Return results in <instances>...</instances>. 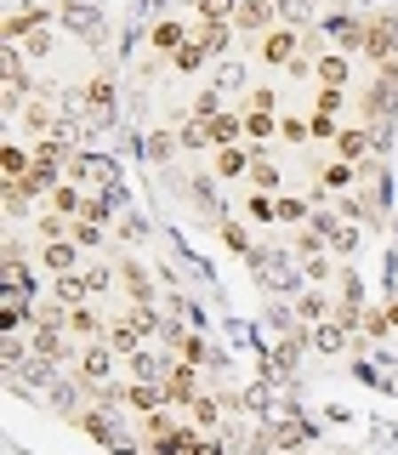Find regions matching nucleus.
Listing matches in <instances>:
<instances>
[{
	"label": "nucleus",
	"instance_id": "nucleus-8",
	"mask_svg": "<svg viewBox=\"0 0 398 455\" xmlns=\"http://www.w3.org/2000/svg\"><path fill=\"white\" fill-rule=\"evenodd\" d=\"M364 57L370 63H387V57H398V18H387V12H381V18H370L364 23Z\"/></svg>",
	"mask_w": 398,
	"mask_h": 455
},
{
	"label": "nucleus",
	"instance_id": "nucleus-14",
	"mask_svg": "<svg viewBox=\"0 0 398 455\" xmlns=\"http://www.w3.org/2000/svg\"><path fill=\"white\" fill-rule=\"evenodd\" d=\"M80 239H46V245H40V267H46V274H75L80 267Z\"/></svg>",
	"mask_w": 398,
	"mask_h": 455
},
{
	"label": "nucleus",
	"instance_id": "nucleus-21",
	"mask_svg": "<svg viewBox=\"0 0 398 455\" xmlns=\"http://www.w3.org/2000/svg\"><path fill=\"white\" fill-rule=\"evenodd\" d=\"M245 217H251V228H279V194L251 188V199H245Z\"/></svg>",
	"mask_w": 398,
	"mask_h": 455
},
{
	"label": "nucleus",
	"instance_id": "nucleus-33",
	"mask_svg": "<svg viewBox=\"0 0 398 455\" xmlns=\"http://www.w3.org/2000/svg\"><path fill=\"white\" fill-rule=\"evenodd\" d=\"M211 85H222V92H245V63L239 57H217V80Z\"/></svg>",
	"mask_w": 398,
	"mask_h": 455
},
{
	"label": "nucleus",
	"instance_id": "nucleus-32",
	"mask_svg": "<svg viewBox=\"0 0 398 455\" xmlns=\"http://www.w3.org/2000/svg\"><path fill=\"white\" fill-rule=\"evenodd\" d=\"M217 228H222V239H227V251H234V256H245V262H251V256H256V245H251V234H245V222H227V217H217Z\"/></svg>",
	"mask_w": 398,
	"mask_h": 455
},
{
	"label": "nucleus",
	"instance_id": "nucleus-44",
	"mask_svg": "<svg viewBox=\"0 0 398 455\" xmlns=\"http://www.w3.org/2000/svg\"><path fill=\"white\" fill-rule=\"evenodd\" d=\"M307 132H313V142H336L341 125H336V114H319V108H313L307 114Z\"/></svg>",
	"mask_w": 398,
	"mask_h": 455
},
{
	"label": "nucleus",
	"instance_id": "nucleus-3",
	"mask_svg": "<svg viewBox=\"0 0 398 455\" xmlns=\"http://www.w3.org/2000/svg\"><path fill=\"white\" fill-rule=\"evenodd\" d=\"M63 171H68V182H80L85 194H114V188H120V165H114L108 154H85L80 148Z\"/></svg>",
	"mask_w": 398,
	"mask_h": 455
},
{
	"label": "nucleus",
	"instance_id": "nucleus-15",
	"mask_svg": "<svg viewBox=\"0 0 398 455\" xmlns=\"http://www.w3.org/2000/svg\"><path fill=\"white\" fill-rule=\"evenodd\" d=\"M46 23H52V6H40V0H35V6H23V12H12V18H6V46H18V40L40 35Z\"/></svg>",
	"mask_w": 398,
	"mask_h": 455
},
{
	"label": "nucleus",
	"instance_id": "nucleus-17",
	"mask_svg": "<svg viewBox=\"0 0 398 455\" xmlns=\"http://www.w3.org/2000/svg\"><path fill=\"white\" fill-rule=\"evenodd\" d=\"M68 336H75V341H80V347H85V341H103V336H108V324H103V313H97L92 302H80V307H68Z\"/></svg>",
	"mask_w": 398,
	"mask_h": 455
},
{
	"label": "nucleus",
	"instance_id": "nucleus-25",
	"mask_svg": "<svg viewBox=\"0 0 398 455\" xmlns=\"http://www.w3.org/2000/svg\"><path fill=\"white\" fill-rule=\"evenodd\" d=\"M279 137V114H262V108H245V142L256 148H267V142Z\"/></svg>",
	"mask_w": 398,
	"mask_h": 455
},
{
	"label": "nucleus",
	"instance_id": "nucleus-34",
	"mask_svg": "<svg viewBox=\"0 0 398 455\" xmlns=\"http://www.w3.org/2000/svg\"><path fill=\"white\" fill-rule=\"evenodd\" d=\"M251 188H267V194H279V165L267 160V148L251 160Z\"/></svg>",
	"mask_w": 398,
	"mask_h": 455
},
{
	"label": "nucleus",
	"instance_id": "nucleus-23",
	"mask_svg": "<svg viewBox=\"0 0 398 455\" xmlns=\"http://www.w3.org/2000/svg\"><path fill=\"white\" fill-rule=\"evenodd\" d=\"M28 171H35V154H28L23 142H6V148H0V177H6V182H23Z\"/></svg>",
	"mask_w": 398,
	"mask_h": 455
},
{
	"label": "nucleus",
	"instance_id": "nucleus-40",
	"mask_svg": "<svg viewBox=\"0 0 398 455\" xmlns=\"http://www.w3.org/2000/svg\"><path fill=\"white\" fill-rule=\"evenodd\" d=\"M171 63H177V75H194V68H205V63H211V52L199 46V40H188V46L171 57Z\"/></svg>",
	"mask_w": 398,
	"mask_h": 455
},
{
	"label": "nucleus",
	"instance_id": "nucleus-42",
	"mask_svg": "<svg viewBox=\"0 0 398 455\" xmlns=\"http://www.w3.org/2000/svg\"><path fill=\"white\" fill-rule=\"evenodd\" d=\"M63 23L75 28V35H92V28H97V12H92V6H75V0H68V6H63Z\"/></svg>",
	"mask_w": 398,
	"mask_h": 455
},
{
	"label": "nucleus",
	"instance_id": "nucleus-36",
	"mask_svg": "<svg viewBox=\"0 0 398 455\" xmlns=\"http://www.w3.org/2000/svg\"><path fill=\"white\" fill-rule=\"evenodd\" d=\"M307 217H313V199L279 194V222H291V228H307Z\"/></svg>",
	"mask_w": 398,
	"mask_h": 455
},
{
	"label": "nucleus",
	"instance_id": "nucleus-9",
	"mask_svg": "<svg viewBox=\"0 0 398 455\" xmlns=\"http://www.w3.org/2000/svg\"><path fill=\"white\" fill-rule=\"evenodd\" d=\"M274 23H279V0H239L234 6V28L251 35V40H262Z\"/></svg>",
	"mask_w": 398,
	"mask_h": 455
},
{
	"label": "nucleus",
	"instance_id": "nucleus-38",
	"mask_svg": "<svg viewBox=\"0 0 398 455\" xmlns=\"http://www.w3.org/2000/svg\"><path fill=\"white\" fill-rule=\"evenodd\" d=\"M393 331V319H387V307H364L359 313V336H370V341H381Z\"/></svg>",
	"mask_w": 398,
	"mask_h": 455
},
{
	"label": "nucleus",
	"instance_id": "nucleus-12",
	"mask_svg": "<svg viewBox=\"0 0 398 455\" xmlns=\"http://www.w3.org/2000/svg\"><path fill=\"white\" fill-rule=\"evenodd\" d=\"M194 40H199L211 57H234L239 28H234V18H199V23H194Z\"/></svg>",
	"mask_w": 398,
	"mask_h": 455
},
{
	"label": "nucleus",
	"instance_id": "nucleus-45",
	"mask_svg": "<svg viewBox=\"0 0 398 455\" xmlns=\"http://www.w3.org/2000/svg\"><path fill=\"white\" fill-rule=\"evenodd\" d=\"M211 114H222V85H205L194 97V120H211Z\"/></svg>",
	"mask_w": 398,
	"mask_h": 455
},
{
	"label": "nucleus",
	"instance_id": "nucleus-52",
	"mask_svg": "<svg viewBox=\"0 0 398 455\" xmlns=\"http://www.w3.org/2000/svg\"><path fill=\"white\" fill-rule=\"evenodd\" d=\"M302 274H307L313 284H319V279H330V262H324V251H319V256H307V262H302Z\"/></svg>",
	"mask_w": 398,
	"mask_h": 455
},
{
	"label": "nucleus",
	"instance_id": "nucleus-19",
	"mask_svg": "<svg viewBox=\"0 0 398 455\" xmlns=\"http://www.w3.org/2000/svg\"><path fill=\"white\" fill-rule=\"evenodd\" d=\"M194 40V28L188 23H177V18H165V23H154V35H148V46L154 52H165V57H177L182 46Z\"/></svg>",
	"mask_w": 398,
	"mask_h": 455
},
{
	"label": "nucleus",
	"instance_id": "nucleus-5",
	"mask_svg": "<svg viewBox=\"0 0 398 455\" xmlns=\"http://www.w3.org/2000/svg\"><path fill=\"white\" fill-rule=\"evenodd\" d=\"M114 359H120V353H114L108 341H85V347H80V364H75V381H80L85 393H103L108 376H114Z\"/></svg>",
	"mask_w": 398,
	"mask_h": 455
},
{
	"label": "nucleus",
	"instance_id": "nucleus-6",
	"mask_svg": "<svg viewBox=\"0 0 398 455\" xmlns=\"http://www.w3.org/2000/svg\"><path fill=\"white\" fill-rule=\"evenodd\" d=\"M114 108H120V97H114V80L97 75L92 85H85V125H92V132H108V125H114Z\"/></svg>",
	"mask_w": 398,
	"mask_h": 455
},
{
	"label": "nucleus",
	"instance_id": "nucleus-47",
	"mask_svg": "<svg viewBox=\"0 0 398 455\" xmlns=\"http://www.w3.org/2000/svg\"><path fill=\"white\" fill-rule=\"evenodd\" d=\"M114 279H120V267H108V262H92V267H85V284H92V296H103Z\"/></svg>",
	"mask_w": 398,
	"mask_h": 455
},
{
	"label": "nucleus",
	"instance_id": "nucleus-13",
	"mask_svg": "<svg viewBox=\"0 0 398 455\" xmlns=\"http://www.w3.org/2000/svg\"><path fill=\"white\" fill-rule=\"evenodd\" d=\"M256 142H227V148H217V177L222 182H239V177H251V160H256Z\"/></svg>",
	"mask_w": 398,
	"mask_h": 455
},
{
	"label": "nucleus",
	"instance_id": "nucleus-41",
	"mask_svg": "<svg viewBox=\"0 0 398 455\" xmlns=\"http://www.w3.org/2000/svg\"><path fill=\"white\" fill-rule=\"evenodd\" d=\"M114 217V199L108 194H85V205H80V222H97V228H103Z\"/></svg>",
	"mask_w": 398,
	"mask_h": 455
},
{
	"label": "nucleus",
	"instance_id": "nucleus-16",
	"mask_svg": "<svg viewBox=\"0 0 398 455\" xmlns=\"http://www.w3.org/2000/svg\"><path fill=\"white\" fill-rule=\"evenodd\" d=\"M370 148H381V142H376V132H364V125H347V132H336V160L364 165Z\"/></svg>",
	"mask_w": 398,
	"mask_h": 455
},
{
	"label": "nucleus",
	"instance_id": "nucleus-53",
	"mask_svg": "<svg viewBox=\"0 0 398 455\" xmlns=\"http://www.w3.org/2000/svg\"><path fill=\"white\" fill-rule=\"evenodd\" d=\"M188 455H227V450H222V438H199Z\"/></svg>",
	"mask_w": 398,
	"mask_h": 455
},
{
	"label": "nucleus",
	"instance_id": "nucleus-20",
	"mask_svg": "<svg viewBox=\"0 0 398 455\" xmlns=\"http://www.w3.org/2000/svg\"><path fill=\"white\" fill-rule=\"evenodd\" d=\"M313 80H319V85H347V80H353V57H347V52H319Z\"/></svg>",
	"mask_w": 398,
	"mask_h": 455
},
{
	"label": "nucleus",
	"instance_id": "nucleus-18",
	"mask_svg": "<svg viewBox=\"0 0 398 455\" xmlns=\"http://www.w3.org/2000/svg\"><path fill=\"white\" fill-rule=\"evenodd\" d=\"M205 132H211V148H227V142H245V114L222 108V114H211V120H205Z\"/></svg>",
	"mask_w": 398,
	"mask_h": 455
},
{
	"label": "nucleus",
	"instance_id": "nucleus-28",
	"mask_svg": "<svg viewBox=\"0 0 398 455\" xmlns=\"http://www.w3.org/2000/svg\"><path fill=\"white\" fill-rule=\"evenodd\" d=\"M120 284H125V296H131V302L154 307V284H148V274H142L137 262H120Z\"/></svg>",
	"mask_w": 398,
	"mask_h": 455
},
{
	"label": "nucleus",
	"instance_id": "nucleus-2",
	"mask_svg": "<svg viewBox=\"0 0 398 455\" xmlns=\"http://www.w3.org/2000/svg\"><path fill=\"white\" fill-rule=\"evenodd\" d=\"M18 324H35V284H28V274H0V331H18Z\"/></svg>",
	"mask_w": 398,
	"mask_h": 455
},
{
	"label": "nucleus",
	"instance_id": "nucleus-35",
	"mask_svg": "<svg viewBox=\"0 0 398 455\" xmlns=\"http://www.w3.org/2000/svg\"><path fill=\"white\" fill-rule=\"evenodd\" d=\"M296 319H302V324H319V319H330V302H324L319 291H302V296H296Z\"/></svg>",
	"mask_w": 398,
	"mask_h": 455
},
{
	"label": "nucleus",
	"instance_id": "nucleus-37",
	"mask_svg": "<svg viewBox=\"0 0 398 455\" xmlns=\"http://www.w3.org/2000/svg\"><path fill=\"white\" fill-rule=\"evenodd\" d=\"M35 324H40V331H68V307L57 302V296H52V302H35Z\"/></svg>",
	"mask_w": 398,
	"mask_h": 455
},
{
	"label": "nucleus",
	"instance_id": "nucleus-7",
	"mask_svg": "<svg viewBox=\"0 0 398 455\" xmlns=\"http://www.w3.org/2000/svg\"><path fill=\"white\" fill-rule=\"evenodd\" d=\"M319 35H324V40H336V52L364 57V23L353 18V12H330V18L319 23Z\"/></svg>",
	"mask_w": 398,
	"mask_h": 455
},
{
	"label": "nucleus",
	"instance_id": "nucleus-11",
	"mask_svg": "<svg viewBox=\"0 0 398 455\" xmlns=\"http://www.w3.org/2000/svg\"><path fill=\"white\" fill-rule=\"evenodd\" d=\"M347 341H353V324H347V319H319V324H307V347L324 353V359L347 353Z\"/></svg>",
	"mask_w": 398,
	"mask_h": 455
},
{
	"label": "nucleus",
	"instance_id": "nucleus-22",
	"mask_svg": "<svg viewBox=\"0 0 398 455\" xmlns=\"http://www.w3.org/2000/svg\"><path fill=\"white\" fill-rule=\"evenodd\" d=\"M171 364H177V353H171V359H160V353L137 347V353H131V381H165Z\"/></svg>",
	"mask_w": 398,
	"mask_h": 455
},
{
	"label": "nucleus",
	"instance_id": "nucleus-31",
	"mask_svg": "<svg viewBox=\"0 0 398 455\" xmlns=\"http://www.w3.org/2000/svg\"><path fill=\"white\" fill-rule=\"evenodd\" d=\"M23 120H28V132H35V137H52V132H57V114H52L46 97H35V103L23 108Z\"/></svg>",
	"mask_w": 398,
	"mask_h": 455
},
{
	"label": "nucleus",
	"instance_id": "nucleus-30",
	"mask_svg": "<svg viewBox=\"0 0 398 455\" xmlns=\"http://www.w3.org/2000/svg\"><path fill=\"white\" fill-rule=\"evenodd\" d=\"M319 182H324L330 194H347L353 182H359V165H353V160H330V165L319 171Z\"/></svg>",
	"mask_w": 398,
	"mask_h": 455
},
{
	"label": "nucleus",
	"instance_id": "nucleus-26",
	"mask_svg": "<svg viewBox=\"0 0 398 455\" xmlns=\"http://www.w3.org/2000/svg\"><path fill=\"white\" fill-rule=\"evenodd\" d=\"M52 296H57L63 307H80V302H92V284H85V274H57Z\"/></svg>",
	"mask_w": 398,
	"mask_h": 455
},
{
	"label": "nucleus",
	"instance_id": "nucleus-46",
	"mask_svg": "<svg viewBox=\"0 0 398 455\" xmlns=\"http://www.w3.org/2000/svg\"><path fill=\"white\" fill-rule=\"evenodd\" d=\"M324 245L341 251V256H347V251H359V234H353V222H336L330 234H324Z\"/></svg>",
	"mask_w": 398,
	"mask_h": 455
},
{
	"label": "nucleus",
	"instance_id": "nucleus-39",
	"mask_svg": "<svg viewBox=\"0 0 398 455\" xmlns=\"http://www.w3.org/2000/svg\"><path fill=\"white\" fill-rule=\"evenodd\" d=\"M313 108H319V114H341V108H347V85H319V92H313Z\"/></svg>",
	"mask_w": 398,
	"mask_h": 455
},
{
	"label": "nucleus",
	"instance_id": "nucleus-1",
	"mask_svg": "<svg viewBox=\"0 0 398 455\" xmlns=\"http://www.w3.org/2000/svg\"><path fill=\"white\" fill-rule=\"evenodd\" d=\"M114 416H120V410L103 404V410H85V416H75V427H80L85 438H97L103 450H114V455H142V433H125Z\"/></svg>",
	"mask_w": 398,
	"mask_h": 455
},
{
	"label": "nucleus",
	"instance_id": "nucleus-48",
	"mask_svg": "<svg viewBox=\"0 0 398 455\" xmlns=\"http://www.w3.org/2000/svg\"><path fill=\"white\" fill-rule=\"evenodd\" d=\"M279 137H284V142H313V132H307L302 114H279Z\"/></svg>",
	"mask_w": 398,
	"mask_h": 455
},
{
	"label": "nucleus",
	"instance_id": "nucleus-4",
	"mask_svg": "<svg viewBox=\"0 0 398 455\" xmlns=\"http://www.w3.org/2000/svg\"><path fill=\"white\" fill-rule=\"evenodd\" d=\"M296 52H307V28H296V23H274L262 40H256V57H262L267 68H284Z\"/></svg>",
	"mask_w": 398,
	"mask_h": 455
},
{
	"label": "nucleus",
	"instance_id": "nucleus-29",
	"mask_svg": "<svg viewBox=\"0 0 398 455\" xmlns=\"http://www.w3.org/2000/svg\"><path fill=\"white\" fill-rule=\"evenodd\" d=\"M177 427H182V421L171 416V410H148L137 433H142V444H160V438H171V433H177Z\"/></svg>",
	"mask_w": 398,
	"mask_h": 455
},
{
	"label": "nucleus",
	"instance_id": "nucleus-24",
	"mask_svg": "<svg viewBox=\"0 0 398 455\" xmlns=\"http://www.w3.org/2000/svg\"><path fill=\"white\" fill-rule=\"evenodd\" d=\"M46 205L57 211V217H80V205H85V188H80V182H68V177H63V182H57V188L46 194Z\"/></svg>",
	"mask_w": 398,
	"mask_h": 455
},
{
	"label": "nucleus",
	"instance_id": "nucleus-10",
	"mask_svg": "<svg viewBox=\"0 0 398 455\" xmlns=\"http://www.w3.org/2000/svg\"><path fill=\"white\" fill-rule=\"evenodd\" d=\"M199 398V364H188V359H177L165 370V404L171 410H188Z\"/></svg>",
	"mask_w": 398,
	"mask_h": 455
},
{
	"label": "nucleus",
	"instance_id": "nucleus-49",
	"mask_svg": "<svg viewBox=\"0 0 398 455\" xmlns=\"http://www.w3.org/2000/svg\"><path fill=\"white\" fill-rule=\"evenodd\" d=\"M182 148H188V154H199V148H211V132H205V120H188V125H182Z\"/></svg>",
	"mask_w": 398,
	"mask_h": 455
},
{
	"label": "nucleus",
	"instance_id": "nucleus-43",
	"mask_svg": "<svg viewBox=\"0 0 398 455\" xmlns=\"http://www.w3.org/2000/svg\"><path fill=\"white\" fill-rule=\"evenodd\" d=\"M245 108H262V114H279V92H274V85H251V92H245ZM245 108H239V114H245Z\"/></svg>",
	"mask_w": 398,
	"mask_h": 455
},
{
	"label": "nucleus",
	"instance_id": "nucleus-51",
	"mask_svg": "<svg viewBox=\"0 0 398 455\" xmlns=\"http://www.w3.org/2000/svg\"><path fill=\"white\" fill-rule=\"evenodd\" d=\"M239 0H199V18H234Z\"/></svg>",
	"mask_w": 398,
	"mask_h": 455
},
{
	"label": "nucleus",
	"instance_id": "nucleus-50",
	"mask_svg": "<svg viewBox=\"0 0 398 455\" xmlns=\"http://www.w3.org/2000/svg\"><path fill=\"white\" fill-rule=\"evenodd\" d=\"M75 239H80V251H97V245H103V228H97V222H80V217H75Z\"/></svg>",
	"mask_w": 398,
	"mask_h": 455
},
{
	"label": "nucleus",
	"instance_id": "nucleus-27",
	"mask_svg": "<svg viewBox=\"0 0 398 455\" xmlns=\"http://www.w3.org/2000/svg\"><path fill=\"white\" fill-rule=\"evenodd\" d=\"M222 410H227V398H217V393H199L194 404H188V416H194V427H199V433H211V427L222 421Z\"/></svg>",
	"mask_w": 398,
	"mask_h": 455
}]
</instances>
